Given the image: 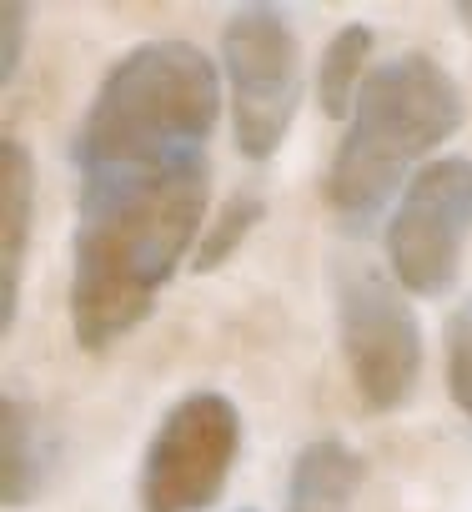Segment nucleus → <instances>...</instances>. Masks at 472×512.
<instances>
[{
    "label": "nucleus",
    "instance_id": "f257e3e1",
    "mask_svg": "<svg viewBox=\"0 0 472 512\" xmlns=\"http://www.w3.org/2000/svg\"><path fill=\"white\" fill-rule=\"evenodd\" d=\"M221 91L216 61L191 41H141L91 96L71 141L76 231L66 317L76 347L106 352L131 337L186 251H196Z\"/></svg>",
    "mask_w": 472,
    "mask_h": 512
},
{
    "label": "nucleus",
    "instance_id": "f03ea898",
    "mask_svg": "<svg viewBox=\"0 0 472 512\" xmlns=\"http://www.w3.org/2000/svg\"><path fill=\"white\" fill-rule=\"evenodd\" d=\"M462 91L427 51H397L372 66L347 131L327 166V206L342 231H372L392 196L427 166V156L462 131Z\"/></svg>",
    "mask_w": 472,
    "mask_h": 512
},
{
    "label": "nucleus",
    "instance_id": "7ed1b4c3",
    "mask_svg": "<svg viewBox=\"0 0 472 512\" xmlns=\"http://www.w3.org/2000/svg\"><path fill=\"white\" fill-rule=\"evenodd\" d=\"M332 302L342 362L362 407L377 417L407 407L422 382V322L407 292L372 262H342L332 277Z\"/></svg>",
    "mask_w": 472,
    "mask_h": 512
},
{
    "label": "nucleus",
    "instance_id": "20e7f679",
    "mask_svg": "<svg viewBox=\"0 0 472 512\" xmlns=\"http://www.w3.org/2000/svg\"><path fill=\"white\" fill-rule=\"evenodd\" d=\"M221 86L247 161H272L302 106V46L277 6H242L221 26Z\"/></svg>",
    "mask_w": 472,
    "mask_h": 512
},
{
    "label": "nucleus",
    "instance_id": "39448f33",
    "mask_svg": "<svg viewBox=\"0 0 472 512\" xmlns=\"http://www.w3.org/2000/svg\"><path fill=\"white\" fill-rule=\"evenodd\" d=\"M242 457V412L226 392L176 397L141 452V512H206Z\"/></svg>",
    "mask_w": 472,
    "mask_h": 512
},
{
    "label": "nucleus",
    "instance_id": "423d86ee",
    "mask_svg": "<svg viewBox=\"0 0 472 512\" xmlns=\"http://www.w3.org/2000/svg\"><path fill=\"white\" fill-rule=\"evenodd\" d=\"M392 282L412 297H442L457 287L472 241V156L427 161L382 226Z\"/></svg>",
    "mask_w": 472,
    "mask_h": 512
},
{
    "label": "nucleus",
    "instance_id": "0eeeda50",
    "mask_svg": "<svg viewBox=\"0 0 472 512\" xmlns=\"http://www.w3.org/2000/svg\"><path fill=\"white\" fill-rule=\"evenodd\" d=\"M31 221H36V156L16 136H6L0 141V332L16 327Z\"/></svg>",
    "mask_w": 472,
    "mask_h": 512
},
{
    "label": "nucleus",
    "instance_id": "6e6552de",
    "mask_svg": "<svg viewBox=\"0 0 472 512\" xmlns=\"http://www.w3.org/2000/svg\"><path fill=\"white\" fill-rule=\"evenodd\" d=\"M56 467V432L46 427L41 407L21 402L16 392H6L0 402V497L6 507H26L46 492Z\"/></svg>",
    "mask_w": 472,
    "mask_h": 512
},
{
    "label": "nucleus",
    "instance_id": "1a4fd4ad",
    "mask_svg": "<svg viewBox=\"0 0 472 512\" xmlns=\"http://www.w3.org/2000/svg\"><path fill=\"white\" fill-rule=\"evenodd\" d=\"M362 487V457L342 437H317L297 452L282 512H352Z\"/></svg>",
    "mask_w": 472,
    "mask_h": 512
},
{
    "label": "nucleus",
    "instance_id": "9d476101",
    "mask_svg": "<svg viewBox=\"0 0 472 512\" xmlns=\"http://www.w3.org/2000/svg\"><path fill=\"white\" fill-rule=\"evenodd\" d=\"M372 46H377V36L362 21L342 26L327 41V51L317 61V106L332 121H347L352 116V106H357V96H362V86L372 76Z\"/></svg>",
    "mask_w": 472,
    "mask_h": 512
},
{
    "label": "nucleus",
    "instance_id": "9b49d317",
    "mask_svg": "<svg viewBox=\"0 0 472 512\" xmlns=\"http://www.w3.org/2000/svg\"><path fill=\"white\" fill-rule=\"evenodd\" d=\"M262 211H267V201L257 196V191H242V196H231L221 211H211V221H206V231H201V241H196V251H191V272H221L236 251L247 246V236L262 226Z\"/></svg>",
    "mask_w": 472,
    "mask_h": 512
},
{
    "label": "nucleus",
    "instance_id": "f8f14e48",
    "mask_svg": "<svg viewBox=\"0 0 472 512\" xmlns=\"http://www.w3.org/2000/svg\"><path fill=\"white\" fill-rule=\"evenodd\" d=\"M442 342H447V392H452L457 412L472 422V292L452 307Z\"/></svg>",
    "mask_w": 472,
    "mask_h": 512
},
{
    "label": "nucleus",
    "instance_id": "ddd939ff",
    "mask_svg": "<svg viewBox=\"0 0 472 512\" xmlns=\"http://www.w3.org/2000/svg\"><path fill=\"white\" fill-rule=\"evenodd\" d=\"M26 31H31V6L6 0V6H0V86L16 81V66H21V51H26Z\"/></svg>",
    "mask_w": 472,
    "mask_h": 512
},
{
    "label": "nucleus",
    "instance_id": "4468645a",
    "mask_svg": "<svg viewBox=\"0 0 472 512\" xmlns=\"http://www.w3.org/2000/svg\"><path fill=\"white\" fill-rule=\"evenodd\" d=\"M452 11H457V16H462V26L472 31V0H462V6H452Z\"/></svg>",
    "mask_w": 472,
    "mask_h": 512
}]
</instances>
